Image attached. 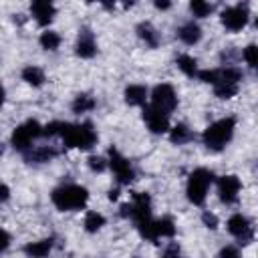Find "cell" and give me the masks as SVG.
<instances>
[{"mask_svg":"<svg viewBox=\"0 0 258 258\" xmlns=\"http://www.w3.org/2000/svg\"><path fill=\"white\" fill-rule=\"evenodd\" d=\"M50 200H52V204H54L60 212H73V210H81V208L87 204L89 191H87V187H83V185L69 183V185L56 187V189L50 194Z\"/></svg>","mask_w":258,"mask_h":258,"instance_id":"obj_1","label":"cell"},{"mask_svg":"<svg viewBox=\"0 0 258 258\" xmlns=\"http://www.w3.org/2000/svg\"><path fill=\"white\" fill-rule=\"evenodd\" d=\"M58 135L62 137L67 147H79V149H89L97 141V133L91 123H79V125L60 123Z\"/></svg>","mask_w":258,"mask_h":258,"instance_id":"obj_2","label":"cell"},{"mask_svg":"<svg viewBox=\"0 0 258 258\" xmlns=\"http://www.w3.org/2000/svg\"><path fill=\"white\" fill-rule=\"evenodd\" d=\"M234 127H236V119H234V117H224V119L212 123V125L204 131V135H202L204 145H206L208 149H212V151L224 149V145H226V143L232 139V135H234Z\"/></svg>","mask_w":258,"mask_h":258,"instance_id":"obj_3","label":"cell"},{"mask_svg":"<svg viewBox=\"0 0 258 258\" xmlns=\"http://www.w3.org/2000/svg\"><path fill=\"white\" fill-rule=\"evenodd\" d=\"M212 179H214V175H212L210 169H206V167L194 169V171L189 173L187 187H185L187 200H189L191 204H196V206H202L204 200H206V194H208V187H210Z\"/></svg>","mask_w":258,"mask_h":258,"instance_id":"obj_4","label":"cell"},{"mask_svg":"<svg viewBox=\"0 0 258 258\" xmlns=\"http://www.w3.org/2000/svg\"><path fill=\"white\" fill-rule=\"evenodd\" d=\"M38 135H42L40 123L30 119V121H26V123H22L20 127L14 129V133H12V145H14V149H18V151L24 153V151H28L30 143H32Z\"/></svg>","mask_w":258,"mask_h":258,"instance_id":"obj_5","label":"cell"},{"mask_svg":"<svg viewBox=\"0 0 258 258\" xmlns=\"http://www.w3.org/2000/svg\"><path fill=\"white\" fill-rule=\"evenodd\" d=\"M151 105H153L155 109L163 111V113L175 109V105H177V97H175L173 87L167 85V83L157 85V87L151 91Z\"/></svg>","mask_w":258,"mask_h":258,"instance_id":"obj_6","label":"cell"},{"mask_svg":"<svg viewBox=\"0 0 258 258\" xmlns=\"http://www.w3.org/2000/svg\"><path fill=\"white\" fill-rule=\"evenodd\" d=\"M246 22H248V8H246V4H236V6H230V8H226L222 12V24L228 30H232V32L242 30L246 26Z\"/></svg>","mask_w":258,"mask_h":258,"instance_id":"obj_7","label":"cell"},{"mask_svg":"<svg viewBox=\"0 0 258 258\" xmlns=\"http://www.w3.org/2000/svg\"><path fill=\"white\" fill-rule=\"evenodd\" d=\"M109 165H111V169L115 171L119 183H129V181H133V177H135L133 167L129 165V161H127L115 147L109 149Z\"/></svg>","mask_w":258,"mask_h":258,"instance_id":"obj_8","label":"cell"},{"mask_svg":"<svg viewBox=\"0 0 258 258\" xmlns=\"http://www.w3.org/2000/svg\"><path fill=\"white\" fill-rule=\"evenodd\" d=\"M228 232L232 236H236L240 240V244H248L252 242L254 238V230H252V224L246 216L242 214H234L230 220H228Z\"/></svg>","mask_w":258,"mask_h":258,"instance_id":"obj_9","label":"cell"},{"mask_svg":"<svg viewBox=\"0 0 258 258\" xmlns=\"http://www.w3.org/2000/svg\"><path fill=\"white\" fill-rule=\"evenodd\" d=\"M143 119L147 123V127L153 131V133H165L169 129V119H167V113L155 109L153 105L145 107L143 109Z\"/></svg>","mask_w":258,"mask_h":258,"instance_id":"obj_10","label":"cell"},{"mask_svg":"<svg viewBox=\"0 0 258 258\" xmlns=\"http://www.w3.org/2000/svg\"><path fill=\"white\" fill-rule=\"evenodd\" d=\"M238 191H240V179L236 175H224L218 181V194L220 200L226 204H234L238 200Z\"/></svg>","mask_w":258,"mask_h":258,"instance_id":"obj_11","label":"cell"},{"mask_svg":"<svg viewBox=\"0 0 258 258\" xmlns=\"http://www.w3.org/2000/svg\"><path fill=\"white\" fill-rule=\"evenodd\" d=\"M77 54L81 56V58H91V56H95V52H97V42H95V36H93V32L89 30V28H83L81 32H79V38H77Z\"/></svg>","mask_w":258,"mask_h":258,"instance_id":"obj_12","label":"cell"},{"mask_svg":"<svg viewBox=\"0 0 258 258\" xmlns=\"http://www.w3.org/2000/svg\"><path fill=\"white\" fill-rule=\"evenodd\" d=\"M30 12H32L34 20L40 26H44V24H48L52 20V16H54L56 10H54V4L52 2H48V0H36V2L30 4Z\"/></svg>","mask_w":258,"mask_h":258,"instance_id":"obj_13","label":"cell"},{"mask_svg":"<svg viewBox=\"0 0 258 258\" xmlns=\"http://www.w3.org/2000/svg\"><path fill=\"white\" fill-rule=\"evenodd\" d=\"M56 155H58V149L48 147V145H42V147H34L30 151H24V157H26L28 163H46V161H50Z\"/></svg>","mask_w":258,"mask_h":258,"instance_id":"obj_14","label":"cell"},{"mask_svg":"<svg viewBox=\"0 0 258 258\" xmlns=\"http://www.w3.org/2000/svg\"><path fill=\"white\" fill-rule=\"evenodd\" d=\"M52 250V240L46 238V240H38V242H28L24 246V254L28 258H44L48 252Z\"/></svg>","mask_w":258,"mask_h":258,"instance_id":"obj_15","label":"cell"},{"mask_svg":"<svg viewBox=\"0 0 258 258\" xmlns=\"http://www.w3.org/2000/svg\"><path fill=\"white\" fill-rule=\"evenodd\" d=\"M177 38L185 44H196L202 38V28L196 22H185L183 26H179L177 30Z\"/></svg>","mask_w":258,"mask_h":258,"instance_id":"obj_16","label":"cell"},{"mask_svg":"<svg viewBox=\"0 0 258 258\" xmlns=\"http://www.w3.org/2000/svg\"><path fill=\"white\" fill-rule=\"evenodd\" d=\"M147 99V89L143 85H129L125 89V101L129 105H145Z\"/></svg>","mask_w":258,"mask_h":258,"instance_id":"obj_17","label":"cell"},{"mask_svg":"<svg viewBox=\"0 0 258 258\" xmlns=\"http://www.w3.org/2000/svg\"><path fill=\"white\" fill-rule=\"evenodd\" d=\"M137 34H139V38H143L145 44H149V46H157V44H159V34H157V30L151 26V22H139V24H137Z\"/></svg>","mask_w":258,"mask_h":258,"instance_id":"obj_18","label":"cell"},{"mask_svg":"<svg viewBox=\"0 0 258 258\" xmlns=\"http://www.w3.org/2000/svg\"><path fill=\"white\" fill-rule=\"evenodd\" d=\"M22 79H24L28 85H32V87H40V85L44 83V73H42V69H38V67H34V64H28V67L22 71Z\"/></svg>","mask_w":258,"mask_h":258,"instance_id":"obj_19","label":"cell"},{"mask_svg":"<svg viewBox=\"0 0 258 258\" xmlns=\"http://www.w3.org/2000/svg\"><path fill=\"white\" fill-rule=\"evenodd\" d=\"M169 139H171V143L183 145V143H187V141L191 139V131L187 129V125L177 123L173 129H169Z\"/></svg>","mask_w":258,"mask_h":258,"instance_id":"obj_20","label":"cell"},{"mask_svg":"<svg viewBox=\"0 0 258 258\" xmlns=\"http://www.w3.org/2000/svg\"><path fill=\"white\" fill-rule=\"evenodd\" d=\"M153 228H155V236L157 238H171L175 234V226L169 218H161V220H155L153 222Z\"/></svg>","mask_w":258,"mask_h":258,"instance_id":"obj_21","label":"cell"},{"mask_svg":"<svg viewBox=\"0 0 258 258\" xmlns=\"http://www.w3.org/2000/svg\"><path fill=\"white\" fill-rule=\"evenodd\" d=\"M177 67H179V71H183L187 77H194V75H198V62H196V58L194 56H189V54H181V56H177Z\"/></svg>","mask_w":258,"mask_h":258,"instance_id":"obj_22","label":"cell"},{"mask_svg":"<svg viewBox=\"0 0 258 258\" xmlns=\"http://www.w3.org/2000/svg\"><path fill=\"white\" fill-rule=\"evenodd\" d=\"M95 107V99L91 97V95H77L75 97V101H73V111L75 113H87V111H91Z\"/></svg>","mask_w":258,"mask_h":258,"instance_id":"obj_23","label":"cell"},{"mask_svg":"<svg viewBox=\"0 0 258 258\" xmlns=\"http://www.w3.org/2000/svg\"><path fill=\"white\" fill-rule=\"evenodd\" d=\"M105 226V218L99 212H87L85 216V230L87 232H97Z\"/></svg>","mask_w":258,"mask_h":258,"instance_id":"obj_24","label":"cell"},{"mask_svg":"<svg viewBox=\"0 0 258 258\" xmlns=\"http://www.w3.org/2000/svg\"><path fill=\"white\" fill-rule=\"evenodd\" d=\"M38 42H40L42 48H46V50H54V48H58V44H60V36H58L56 32H52V30H46V32L40 34Z\"/></svg>","mask_w":258,"mask_h":258,"instance_id":"obj_25","label":"cell"},{"mask_svg":"<svg viewBox=\"0 0 258 258\" xmlns=\"http://www.w3.org/2000/svg\"><path fill=\"white\" fill-rule=\"evenodd\" d=\"M214 93L220 99H230V97H234L238 93V85H234V83H216L214 85Z\"/></svg>","mask_w":258,"mask_h":258,"instance_id":"obj_26","label":"cell"},{"mask_svg":"<svg viewBox=\"0 0 258 258\" xmlns=\"http://www.w3.org/2000/svg\"><path fill=\"white\" fill-rule=\"evenodd\" d=\"M189 8H191L194 16H200V18H206V16L212 14V10H214V6L208 4V2H204V0H194V2L189 4Z\"/></svg>","mask_w":258,"mask_h":258,"instance_id":"obj_27","label":"cell"},{"mask_svg":"<svg viewBox=\"0 0 258 258\" xmlns=\"http://www.w3.org/2000/svg\"><path fill=\"white\" fill-rule=\"evenodd\" d=\"M256 44H248L246 48H244V60L248 62V67H252V69H256Z\"/></svg>","mask_w":258,"mask_h":258,"instance_id":"obj_28","label":"cell"},{"mask_svg":"<svg viewBox=\"0 0 258 258\" xmlns=\"http://www.w3.org/2000/svg\"><path fill=\"white\" fill-rule=\"evenodd\" d=\"M89 167H91L93 171H105V167H107V163H105V159H103V157H97V155H91V157H89Z\"/></svg>","mask_w":258,"mask_h":258,"instance_id":"obj_29","label":"cell"},{"mask_svg":"<svg viewBox=\"0 0 258 258\" xmlns=\"http://www.w3.org/2000/svg\"><path fill=\"white\" fill-rule=\"evenodd\" d=\"M218 258H242V256H240L238 248H234V246H226V248L220 250Z\"/></svg>","mask_w":258,"mask_h":258,"instance_id":"obj_30","label":"cell"},{"mask_svg":"<svg viewBox=\"0 0 258 258\" xmlns=\"http://www.w3.org/2000/svg\"><path fill=\"white\" fill-rule=\"evenodd\" d=\"M202 222H204L210 230H216V228H218V218H216L214 214H210V212H204V214H202Z\"/></svg>","mask_w":258,"mask_h":258,"instance_id":"obj_31","label":"cell"},{"mask_svg":"<svg viewBox=\"0 0 258 258\" xmlns=\"http://www.w3.org/2000/svg\"><path fill=\"white\" fill-rule=\"evenodd\" d=\"M161 258H181V256H179V246H177L175 242H171V244L165 248V252L161 254Z\"/></svg>","mask_w":258,"mask_h":258,"instance_id":"obj_32","label":"cell"},{"mask_svg":"<svg viewBox=\"0 0 258 258\" xmlns=\"http://www.w3.org/2000/svg\"><path fill=\"white\" fill-rule=\"evenodd\" d=\"M10 246V234L6 230H0V252H4Z\"/></svg>","mask_w":258,"mask_h":258,"instance_id":"obj_33","label":"cell"},{"mask_svg":"<svg viewBox=\"0 0 258 258\" xmlns=\"http://www.w3.org/2000/svg\"><path fill=\"white\" fill-rule=\"evenodd\" d=\"M10 198V189H8V185L6 183H2L0 181V202H6Z\"/></svg>","mask_w":258,"mask_h":258,"instance_id":"obj_34","label":"cell"},{"mask_svg":"<svg viewBox=\"0 0 258 258\" xmlns=\"http://www.w3.org/2000/svg\"><path fill=\"white\" fill-rule=\"evenodd\" d=\"M155 8H159V10H165V8H169V2H155Z\"/></svg>","mask_w":258,"mask_h":258,"instance_id":"obj_35","label":"cell"},{"mask_svg":"<svg viewBox=\"0 0 258 258\" xmlns=\"http://www.w3.org/2000/svg\"><path fill=\"white\" fill-rule=\"evenodd\" d=\"M117 196H119L117 189H111V191H109V200H117Z\"/></svg>","mask_w":258,"mask_h":258,"instance_id":"obj_36","label":"cell"},{"mask_svg":"<svg viewBox=\"0 0 258 258\" xmlns=\"http://www.w3.org/2000/svg\"><path fill=\"white\" fill-rule=\"evenodd\" d=\"M4 97H6V93H4V87H0V107H2V103H4Z\"/></svg>","mask_w":258,"mask_h":258,"instance_id":"obj_37","label":"cell"},{"mask_svg":"<svg viewBox=\"0 0 258 258\" xmlns=\"http://www.w3.org/2000/svg\"><path fill=\"white\" fill-rule=\"evenodd\" d=\"M2 153H4V145L0 143V155H2Z\"/></svg>","mask_w":258,"mask_h":258,"instance_id":"obj_38","label":"cell"},{"mask_svg":"<svg viewBox=\"0 0 258 258\" xmlns=\"http://www.w3.org/2000/svg\"><path fill=\"white\" fill-rule=\"evenodd\" d=\"M135 258H139V256H135Z\"/></svg>","mask_w":258,"mask_h":258,"instance_id":"obj_39","label":"cell"}]
</instances>
